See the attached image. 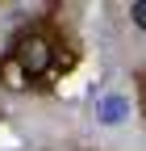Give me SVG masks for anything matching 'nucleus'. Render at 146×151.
<instances>
[{
    "label": "nucleus",
    "mask_w": 146,
    "mask_h": 151,
    "mask_svg": "<svg viewBox=\"0 0 146 151\" xmlns=\"http://www.w3.org/2000/svg\"><path fill=\"white\" fill-rule=\"evenodd\" d=\"M9 59L25 71V80H38V76H46L50 63H54V46H50L46 34L29 29V34H21V38L13 42V55H9Z\"/></svg>",
    "instance_id": "1"
},
{
    "label": "nucleus",
    "mask_w": 146,
    "mask_h": 151,
    "mask_svg": "<svg viewBox=\"0 0 146 151\" xmlns=\"http://www.w3.org/2000/svg\"><path fill=\"white\" fill-rule=\"evenodd\" d=\"M130 118V97H121V92H104L96 101V122L100 126H121Z\"/></svg>",
    "instance_id": "2"
},
{
    "label": "nucleus",
    "mask_w": 146,
    "mask_h": 151,
    "mask_svg": "<svg viewBox=\"0 0 146 151\" xmlns=\"http://www.w3.org/2000/svg\"><path fill=\"white\" fill-rule=\"evenodd\" d=\"M0 76H4V84H9V88H25V84H29V80H25V71L17 67L13 59H4V63H0Z\"/></svg>",
    "instance_id": "3"
},
{
    "label": "nucleus",
    "mask_w": 146,
    "mask_h": 151,
    "mask_svg": "<svg viewBox=\"0 0 146 151\" xmlns=\"http://www.w3.org/2000/svg\"><path fill=\"white\" fill-rule=\"evenodd\" d=\"M130 21L138 29H146V0H134V4H130Z\"/></svg>",
    "instance_id": "4"
}]
</instances>
